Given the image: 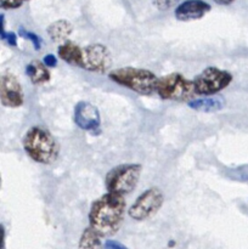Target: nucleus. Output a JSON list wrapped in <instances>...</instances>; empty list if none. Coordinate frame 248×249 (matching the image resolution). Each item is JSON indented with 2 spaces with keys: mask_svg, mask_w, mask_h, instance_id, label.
I'll return each instance as SVG.
<instances>
[{
  "mask_svg": "<svg viewBox=\"0 0 248 249\" xmlns=\"http://www.w3.org/2000/svg\"><path fill=\"white\" fill-rule=\"evenodd\" d=\"M73 118H74V123L80 129L87 131L97 130L101 124L99 109L88 101H79L75 105Z\"/></svg>",
  "mask_w": 248,
  "mask_h": 249,
  "instance_id": "10",
  "label": "nucleus"
},
{
  "mask_svg": "<svg viewBox=\"0 0 248 249\" xmlns=\"http://www.w3.org/2000/svg\"><path fill=\"white\" fill-rule=\"evenodd\" d=\"M82 53L83 49L79 45H77V44L70 40L61 44L57 49V55L61 60L67 62L68 65L77 66L79 68L80 62H82Z\"/></svg>",
  "mask_w": 248,
  "mask_h": 249,
  "instance_id": "13",
  "label": "nucleus"
},
{
  "mask_svg": "<svg viewBox=\"0 0 248 249\" xmlns=\"http://www.w3.org/2000/svg\"><path fill=\"white\" fill-rule=\"evenodd\" d=\"M24 1H27V0H24Z\"/></svg>",
  "mask_w": 248,
  "mask_h": 249,
  "instance_id": "23",
  "label": "nucleus"
},
{
  "mask_svg": "<svg viewBox=\"0 0 248 249\" xmlns=\"http://www.w3.org/2000/svg\"><path fill=\"white\" fill-rule=\"evenodd\" d=\"M125 206L123 196L109 192L102 195L90 207L89 226L101 237L113 236L123 223Z\"/></svg>",
  "mask_w": 248,
  "mask_h": 249,
  "instance_id": "1",
  "label": "nucleus"
},
{
  "mask_svg": "<svg viewBox=\"0 0 248 249\" xmlns=\"http://www.w3.org/2000/svg\"><path fill=\"white\" fill-rule=\"evenodd\" d=\"M195 90L197 95L207 96L220 92L232 82V74L228 71L220 70L218 67H207L194 78Z\"/></svg>",
  "mask_w": 248,
  "mask_h": 249,
  "instance_id": "6",
  "label": "nucleus"
},
{
  "mask_svg": "<svg viewBox=\"0 0 248 249\" xmlns=\"http://www.w3.org/2000/svg\"><path fill=\"white\" fill-rule=\"evenodd\" d=\"M108 78L116 84L143 96H150L157 92L159 80V78L151 71L130 66L111 71L108 73Z\"/></svg>",
  "mask_w": 248,
  "mask_h": 249,
  "instance_id": "3",
  "label": "nucleus"
},
{
  "mask_svg": "<svg viewBox=\"0 0 248 249\" xmlns=\"http://www.w3.org/2000/svg\"><path fill=\"white\" fill-rule=\"evenodd\" d=\"M112 55L107 46L102 44H91L83 49L80 68L89 72L105 73L111 68Z\"/></svg>",
  "mask_w": 248,
  "mask_h": 249,
  "instance_id": "8",
  "label": "nucleus"
},
{
  "mask_svg": "<svg viewBox=\"0 0 248 249\" xmlns=\"http://www.w3.org/2000/svg\"><path fill=\"white\" fill-rule=\"evenodd\" d=\"M26 74L32 84L41 85L50 80L51 73L43 61L33 60L26 66Z\"/></svg>",
  "mask_w": 248,
  "mask_h": 249,
  "instance_id": "12",
  "label": "nucleus"
},
{
  "mask_svg": "<svg viewBox=\"0 0 248 249\" xmlns=\"http://www.w3.org/2000/svg\"><path fill=\"white\" fill-rule=\"evenodd\" d=\"M157 94L162 100L177 102H190L195 100L194 80L187 79L180 73L174 72L159 78L157 85Z\"/></svg>",
  "mask_w": 248,
  "mask_h": 249,
  "instance_id": "5",
  "label": "nucleus"
},
{
  "mask_svg": "<svg viewBox=\"0 0 248 249\" xmlns=\"http://www.w3.org/2000/svg\"><path fill=\"white\" fill-rule=\"evenodd\" d=\"M23 2H24V0H0L1 7L5 10L17 9V7L21 6Z\"/></svg>",
  "mask_w": 248,
  "mask_h": 249,
  "instance_id": "18",
  "label": "nucleus"
},
{
  "mask_svg": "<svg viewBox=\"0 0 248 249\" xmlns=\"http://www.w3.org/2000/svg\"><path fill=\"white\" fill-rule=\"evenodd\" d=\"M164 203V195L158 187H150L143 191L133 206L129 208L128 214L136 221H142L155 215Z\"/></svg>",
  "mask_w": 248,
  "mask_h": 249,
  "instance_id": "7",
  "label": "nucleus"
},
{
  "mask_svg": "<svg viewBox=\"0 0 248 249\" xmlns=\"http://www.w3.org/2000/svg\"><path fill=\"white\" fill-rule=\"evenodd\" d=\"M104 249H128L124 245H122L121 242L114 240H107L104 243Z\"/></svg>",
  "mask_w": 248,
  "mask_h": 249,
  "instance_id": "20",
  "label": "nucleus"
},
{
  "mask_svg": "<svg viewBox=\"0 0 248 249\" xmlns=\"http://www.w3.org/2000/svg\"><path fill=\"white\" fill-rule=\"evenodd\" d=\"M0 101L4 107L18 108L24 104V92L21 83L11 73L0 78Z\"/></svg>",
  "mask_w": 248,
  "mask_h": 249,
  "instance_id": "9",
  "label": "nucleus"
},
{
  "mask_svg": "<svg viewBox=\"0 0 248 249\" xmlns=\"http://www.w3.org/2000/svg\"><path fill=\"white\" fill-rule=\"evenodd\" d=\"M213 1L219 5H230L233 0H213Z\"/></svg>",
  "mask_w": 248,
  "mask_h": 249,
  "instance_id": "22",
  "label": "nucleus"
},
{
  "mask_svg": "<svg viewBox=\"0 0 248 249\" xmlns=\"http://www.w3.org/2000/svg\"><path fill=\"white\" fill-rule=\"evenodd\" d=\"M1 38L7 41V44L11 46H17V36L14 32H6V33H1Z\"/></svg>",
  "mask_w": 248,
  "mask_h": 249,
  "instance_id": "19",
  "label": "nucleus"
},
{
  "mask_svg": "<svg viewBox=\"0 0 248 249\" xmlns=\"http://www.w3.org/2000/svg\"><path fill=\"white\" fill-rule=\"evenodd\" d=\"M212 10L211 5L203 0H185L175 9V18L182 22L199 19Z\"/></svg>",
  "mask_w": 248,
  "mask_h": 249,
  "instance_id": "11",
  "label": "nucleus"
},
{
  "mask_svg": "<svg viewBox=\"0 0 248 249\" xmlns=\"http://www.w3.org/2000/svg\"><path fill=\"white\" fill-rule=\"evenodd\" d=\"M43 62L45 63L46 67H55L56 65H57V58H56L55 55H53V53H48V55L44 56L43 58Z\"/></svg>",
  "mask_w": 248,
  "mask_h": 249,
  "instance_id": "21",
  "label": "nucleus"
},
{
  "mask_svg": "<svg viewBox=\"0 0 248 249\" xmlns=\"http://www.w3.org/2000/svg\"><path fill=\"white\" fill-rule=\"evenodd\" d=\"M224 105H225V101L221 97L211 96L203 97V99H195L189 102L190 108L198 112H206V113L219 111V109L223 108Z\"/></svg>",
  "mask_w": 248,
  "mask_h": 249,
  "instance_id": "15",
  "label": "nucleus"
},
{
  "mask_svg": "<svg viewBox=\"0 0 248 249\" xmlns=\"http://www.w3.org/2000/svg\"><path fill=\"white\" fill-rule=\"evenodd\" d=\"M46 32H48L49 38L53 41H56V43H62L63 41L65 43V40H67L68 36L72 34L73 27L66 19H58V21L53 22L48 27Z\"/></svg>",
  "mask_w": 248,
  "mask_h": 249,
  "instance_id": "14",
  "label": "nucleus"
},
{
  "mask_svg": "<svg viewBox=\"0 0 248 249\" xmlns=\"http://www.w3.org/2000/svg\"><path fill=\"white\" fill-rule=\"evenodd\" d=\"M22 143L26 153L34 162L49 165L57 160L60 152L57 141L43 126H31L24 134Z\"/></svg>",
  "mask_w": 248,
  "mask_h": 249,
  "instance_id": "2",
  "label": "nucleus"
},
{
  "mask_svg": "<svg viewBox=\"0 0 248 249\" xmlns=\"http://www.w3.org/2000/svg\"><path fill=\"white\" fill-rule=\"evenodd\" d=\"M101 238L102 237L99 233L95 232L90 226H88L80 236L78 249H104Z\"/></svg>",
  "mask_w": 248,
  "mask_h": 249,
  "instance_id": "16",
  "label": "nucleus"
},
{
  "mask_svg": "<svg viewBox=\"0 0 248 249\" xmlns=\"http://www.w3.org/2000/svg\"><path fill=\"white\" fill-rule=\"evenodd\" d=\"M142 173V165L139 163H125L112 168L105 178L107 192L114 195L130 194L138 186Z\"/></svg>",
  "mask_w": 248,
  "mask_h": 249,
  "instance_id": "4",
  "label": "nucleus"
},
{
  "mask_svg": "<svg viewBox=\"0 0 248 249\" xmlns=\"http://www.w3.org/2000/svg\"><path fill=\"white\" fill-rule=\"evenodd\" d=\"M19 34H21L22 36H24V38L28 39V40H31L35 50H40V46H41L40 36H36L35 33H32V32L29 31H24L23 28H19Z\"/></svg>",
  "mask_w": 248,
  "mask_h": 249,
  "instance_id": "17",
  "label": "nucleus"
}]
</instances>
